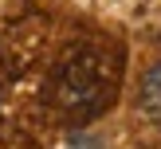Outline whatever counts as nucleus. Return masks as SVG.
<instances>
[{"mask_svg": "<svg viewBox=\"0 0 161 149\" xmlns=\"http://www.w3.org/2000/svg\"><path fill=\"white\" fill-rule=\"evenodd\" d=\"M138 102L142 110H146L153 122H161V63H153V67L142 75V90H138Z\"/></svg>", "mask_w": 161, "mask_h": 149, "instance_id": "f257e3e1", "label": "nucleus"}, {"mask_svg": "<svg viewBox=\"0 0 161 149\" xmlns=\"http://www.w3.org/2000/svg\"><path fill=\"white\" fill-rule=\"evenodd\" d=\"M67 149H98V145H94V141L91 137H75V141H71V145Z\"/></svg>", "mask_w": 161, "mask_h": 149, "instance_id": "f03ea898", "label": "nucleus"}]
</instances>
